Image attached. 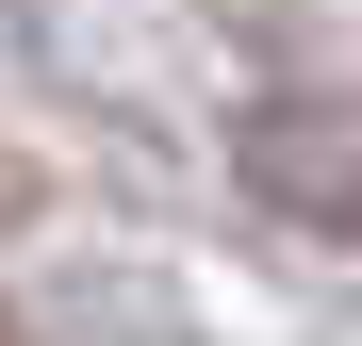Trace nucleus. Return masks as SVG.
<instances>
[{
	"label": "nucleus",
	"mask_w": 362,
	"mask_h": 346,
	"mask_svg": "<svg viewBox=\"0 0 362 346\" xmlns=\"http://www.w3.org/2000/svg\"><path fill=\"white\" fill-rule=\"evenodd\" d=\"M247 182L296 198L313 231H362V132H313V115H264L247 132Z\"/></svg>",
	"instance_id": "obj_1"
}]
</instances>
